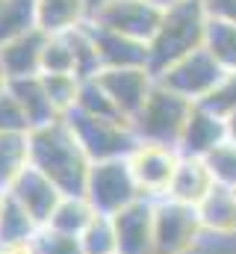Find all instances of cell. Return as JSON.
Returning <instances> with one entry per match:
<instances>
[{
  "label": "cell",
  "instance_id": "5",
  "mask_svg": "<svg viewBox=\"0 0 236 254\" xmlns=\"http://www.w3.org/2000/svg\"><path fill=\"white\" fill-rule=\"evenodd\" d=\"M225 77H228V71L219 65V60L207 48H201V51H192L189 57L177 60L163 74H157V83L192 104H204L222 86Z\"/></svg>",
  "mask_w": 236,
  "mask_h": 254
},
{
  "label": "cell",
  "instance_id": "10",
  "mask_svg": "<svg viewBox=\"0 0 236 254\" xmlns=\"http://www.w3.org/2000/svg\"><path fill=\"white\" fill-rule=\"evenodd\" d=\"M98 83L104 86L118 113L127 122H133V116L145 107L148 95L154 92L157 77L151 74V68H110L98 74Z\"/></svg>",
  "mask_w": 236,
  "mask_h": 254
},
{
  "label": "cell",
  "instance_id": "6",
  "mask_svg": "<svg viewBox=\"0 0 236 254\" xmlns=\"http://www.w3.org/2000/svg\"><path fill=\"white\" fill-rule=\"evenodd\" d=\"M204 237L198 207L175 198L154 201V254H189Z\"/></svg>",
  "mask_w": 236,
  "mask_h": 254
},
{
  "label": "cell",
  "instance_id": "38",
  "mask_svg": "<svg viewBox=\"0 0 236 254\" xmlns=\"http://www.w3.org/2000/svg\"><path fill=\"white\" fill-rule=\"evenodd\" d=\"M154 3H160V6H169V3H175V0H154Z\"/></svg>",
  "mask_w": 236,
  "mask_h": 254
},
{
  "label": "cell",
  "instance_id": "34",
  "mask_svg": "<svg viewBox=\"0 0 236 254\" xmlns=\"http://www.w3.org/2000/svg\"><path fill=\"white\" fill-rule=\"evenodd\" d=\"M225 122H228V139H231V142H236V110L225 116Z\"/></svg>",
  "mask_w": 236,
  "mask_h": 254
},
{
  "label": "cell",
  "instance_id": "30",
  "mask_svg": "<svg viewBox=\"0 0 236 254\" xmlns=\"http://www.w3.org/2000/svg\"><path fill=\"white\" fill-rule=\"evenodd\" d=\"M30 252L33 254H83V249H80V240H77V237L59 234L54 228L42 225L39 234H36L33 243H30Z\"/></svg>",
  "mask_w": 236,
  "mask_h": 254
},
{
  "label": "cell",
  "instance_id": "33",
  "mask_svg": "<svg viewBox=\"0 0 236 254\" xmlns=\"http://www.w3.org/2000/svg\"><path fill=\"white\" fill-rule=\"evenodd\" d=\"M204 6H207L210 18L236 24V0H204Z\"/></svg>",
  "mask_w": 236,
  "mask_h": 254
},
{
  "label": "cell",
  "instance_id": "28",
  "mask_svg": "<svg viewBox=\"0 0 236 254\" xmlns=\"http://www.w3.org/2000/svg\"><path fill=\"white\" fill-rule=\"evenodd\" d=\"M216 187H225V190H236V142H222L216 151H210L204 157Z\"/></svg>",
  "mask_w": 236,
  "mask_h": 254
},
{
  "label": "cell",
  "instance_id": "35",
  "mask_svg": "<svg viewBox=\"0 0 236 254\" xmlns=\"http://www.w3.org/2000/svg\"><path fill=\"white\" fill-rule=\"evenodd\" d=\"M83 3H86V9H89V18H92V15H95V12H98L104 3H110V0H83Z\"/></svg>",
  "mask_w": 236,
  "mask_h": 254
},
{
  "label": "cell",
  "instance_id": "37",
  "mask_svg": "<svg viewBox=\"0 0 236 254\" xmlns=\"http://www.w3.org/2000/svg\"><path fill=\"white\" fill-rule=\"evenodd\" d=\"M6 83H9V80H6V74H3V68H0V92L6 89Z\"/></svg>",
  "mask_w": 236,
  "mask_h": 254
},
{
  "label": "cell",
  "instance_id": "8",
  "mask_svg": "<svg viewBox=\"0 0 236 254\" xmlns=\"http://www.w3.org/2000/svg\"><path fill=\"white\" fill-rule=\"evenodd\" d=\"M163 12H166V6H160L154 0H110L89 21L101 30H110V33L148 45L163 21Z\"/></svg>",
  "mask_w": 236,
  "mask_h": 254
},
{
  "label": "cell",
  "instance_id": "31",
  "mask_svg": "<svg viewBox=\"0 0 236 254\" xmlns=\"http://www.w3.org/2000/svg\"><path fill=\"white\" fill-rule=\"evenodd\" d=\"M0 133H30V125L9 89L0 92Z\"/></svg>",
  "mask_w": 236,
  "mask_h": 254
},
{
  "label": "cell",
  "instance_id": "15",
  "mask_svg": "<svg viewBox=\"0 0 236 254\" xmlns=\"http://www.w3.org/2000/svg\"><path fill=\"white\" fill-rule=\"evenodd\" d=\"M92 36H95L101 71H110V68H148V45L145 42H136V39L118 36V33H110V30H101L95 24H92Z\"/></svg>",
  "mask_w": 236,
  "mask_h": 254
},
{
  "label": "cell",
  "instance_id": "4",
  "mask_svg": "<svg viewBox=\"0 0 236 254\" xmlns=\"http://www.w3.org/2000/svg\"><path fill=\"white\" fill-rule=\"evenodd\" d=\"M65 125L71 127L74 139L80 142V148L86 151V157L92 163L121 160L136 148L133 127H130V122H121V119H95V116L71 110L65 116Z\"/></svg>",
  "mask_w": 236,
  "mask_h": 254
},
{
  "label": "cell",
  "instance_id": "14",
  "mask_svg": "<svg viewBox=\"0 0 236 254\" xmlns=\"http://www.w3.org/2000/svg\"><path fill=\"white\" fill-rule=\"evenodd\" d=\"M48 36L42 30H30L6 45H0V68L6 80H21V77H39L42 74V51H45Z\"/></svg>",
  "mask_w": 236,
  "mask_h": 254
},
{
  "label": "cell",
  "instance_id": "20",
  "mask_svg": "<svg viewBox=\"0 0 236 254\" xmlns=\"http://www.w3.org/2000/svg\"><path fill=\"white\" fill-rule=\"evenodd\" d=\"M39 222L18 204L6 195L3 201V210H0V252L3 249H18V246H30L33 237L39 234Z\"/></svg>",
  "mask_w": 236,
  "mask_h": 254
},
{
  "label": "cell",
  "instance_id": "11",
  "mask_svg": "<svg viewBox=\"0 0 236 254\" xmlns=\"http://www.w3.org/2000/svg\"><path fill=\"white\" fill-rule=\"evenodd\" d=\"M118 254H154V198H136L113 216Z\"/></svg>",
  "mask_w": 236,
  "mask_h": 254
},
{
  "label": "cell",
  "instance_id": "21",
  "mask_svg": "<svg viewBox=\"0 0 236 254\" xmlns=\"http://www.w3.org/2000/svg\"><path fill=\"white\" fill-rule=\"evenodd\" d=\"M95 216H101L86 195H62L54 210V216L48 219V228H54L59 234H68V237H80L92 222Z\"/></svg>",
  "mask_w": 236,
  "mask_h": 254
},
{
  "label": "cell",
  "instance_id": "17",
  "mask_svg": "<svg viewBox=\"0 0 236 254\" xmlns=\"http://www.w3.org/2000/svg\"><path fill=\"white\" fill-rule=\"evenodd\" d=\"M6 89H9L12 98L18 101V107H21V113H24V119H27L30 130L45 127V125H51V122H57L59 119V113L54 110V104H51V98H48V89H45L42 74H39V77L9 80Z\"/></svg>",
  "mask_w": 236,
  "mask_h": 254
},
{
  "label": "cell",
  "instance_id": "27",
  "mask_svg": "<svg viewBox=\"0 0 236 254\" xmlns=\"http://www.w3.org/2000/svg\"><path fill=\"white\" fill-rule=\"evenodd\" d=\"M42 80H45V89H48L54 110L59 113V119H65L77 104L80 77H74V74H42Z\"/></svg>",
  "mask_w": 236,
  "mask_h": 254
},
{
  "label": "cell",
  "instance_id": "1",
  "mask_svg": "<svg viewBox=\"0 0 236 254\" xmlns=\"http://www.w3.org/2000/svg\"><path fill=\"white\" fill-rule=\"evenodd\" d=\"M30 166L57 184L62 195H83L92 160L74 139L65 119L30 130Z\"/></svg>",
  "mask_w": 236,
  "mask_h": 254
},
{
  "label": "cell",
  "instance_id": "7",
  "mask_svg": "<svg viewBox=\"0 0 236 254\" xmlns=\"http://www.w3.org/2000/svg\"><path fill=\"white\" fill-rule=\"evenodd\" d=\"M83 195L89 198V204L101 216H116L118 210H124L136 198H145L139 192V187H136V181H133V172L127 166V157L92 163L89 178H86V187H83Z\"/></svg>",
  "mask_w": 236,
  "mask_h": 254
},
{
  "label": "cell",
  "instance_id": "36",
  "mask_svg": "<svg viewBox=\"0 0 236 254\" xmlns=\"http://www.w3.org/2000/svg\"><path fill=\"white\" fill-rule=\"evenodd\" d=\"M0 254H33V252H30V246H18V249H3Z\"/></svg>",
  "mask_w": 236,
  "mask_h": 254
},
{
  "label": "cell",
  "instance_id": "22",
  "mask_svg": "<svg viewBox=\"0 0 236 254\" xmlns=\"http://www.w3.org/2000/svg\"><path fill=\"white\" fill-rule=\"evenodd\" d=\"M27 166H30V133H0V190H9Z\"/></svg>",
  "mask_w": 236,
  "mask_h": 254
},
{
  "label": "cell",
  "instance_id": "13",
  "mask_svg": "<svg viewBox=\"0 0 236 254\" xmlns=\"http://www.w3.org/2000/svg\"><path fill=\"white\" fill-rule=\"evenodd\" d=\"M6 195H9L12 201H18L39 225H48V219L54 216L59 198H62V192L57 190V184H54L51 178H45V175H42L39 169H33V166H27V169L21 172V178L6 190Z\"/></svg>",
  "mask_w": 236,
  "mask_h": 254
},
{
  "label": "cell",
  "instance_id": "3",
  "mask_svg": "<svg viewBox=\"0 0 236 254\" xmlns=\"http://www.w3.org/2000/svg\"><path fill=\"white\" fill-rule=\"evenodd\" d=\"M192 101L175 95L172 89L166 86H154V92L148 95L145 107L133 116V133H136V142H151V145H166V148H177L180 136H183V127L189 122V113H192Z\"/></svg>",
  "mask_w": 236,
  "mask_h": 254
},
{
  "label": "cell",
  "instance_id": "19",
  "mask_svg": "<svg viewBox=\"0 0 236 254\" xmlns=\"http://www.w3.org/2000/svg\"><path fill=\"white\" fill-rule=\"evenodd\" d=\"M198 219L204 234L213 237H236V190L216 187L201 204H198Z\"/></svg>",
  "mask_w": 236,
  "mask_h": 254
},
{
  "label": "cell",
  "instance_id": "23",
  "mask_svg": "<svg viewBox=\"0 0 236 254\" xmlns=\"http://www.w3.org/2000/svg\"><path fill=\"white\" fill-rule=\"evenodd\" d=\"M39 30L36 27V0H3L0 3V45Z\"/></svg>",
  "mask_w": 236,
  "mask_h": 254
},
{
  "label": "cell",
  "instance_id": "24",
  "mask_svg": "<svg viewBox=\"0 0 236 254\" xmlns=\"http://www.w3.org/2000/svg\"><path fill=\"white\" fill-rule=\"evenodd\" d=\"M74 110L77 113H86V116H95V119H121V122H127L116 110V104L110 101V95L104 92V86L98 83V77L80 80V92H77Z\"/></svg>",
  "mask_w": 236,
  "mask_h": 254
},
{
  "label": "cell",
  "instance_id": "39",
  "mask_svg": "<svg viewBox=\"0 0 236 254\" xmlns=\"http://www.w3.org/2000/svg\"><path fill=\"white\" fill-rule=\"evenodd\" d=\"M3 201H6V192L0 190V210H3Z\"/></svg>",
  "mask_w": 236,
  "mask_h": 254
},
{
  "label": "cell",
  "instance_id": "32",
  "mask_svg": "<svg viewBox=\"0 0 236 254\" xmlns=\"http://www.w3.org/2000/svg\"><path fill=\"white\" fill-rule=\"evenodd\" d=\"M204 107H210L213 113H219V116H228V113H234L236 110V74H228L225 80H222V86L204 101Z\"/></svg>",
  "mask_w": 236,
  "mask_h": 254
},
{
  "label": "cell",
  "instance_id": "16",
  "mask_svg": "<svg viewBox=\"0 0 236 254\" xmlns=\"http://www.w3.org/2000/svg\"><path fill=\"white\" fill-rule=\"evenodd\" d=\"M216 190V181L204 163V157H180L177 163V172L172 178V187L166 198H175L180 204H192L198 207L210 192Z\"/></svg>",
  "mask_w": 236,
  "mask_h": 254
},
{
  "label": "cell",
  "instance_id": "26",
  "mask_svg": "<svg viewBox=\"0 0 236 254\" xmlns=\"http://www.w3.org/2000/svg\"><path fill=\"white\" fill-rule=\"evenodd\" d=\"M83 254H118V237L113 216H95V222L77 237Z\"/></svg>",
  "mask_w": 236,
  "mask_h": 254
},
{
  "label": "cell",
  "instance_id": "25",
  "mask_svg": "<svg viewBox=\"0 0 236 254\" xmlns=\"http://www.w3.org/2000/svg\"><path fill=\"white\" fill-rule=\"evenodd\" d=\"M204 48L219 60V65H222L228 74H236V24L210 18L207 45H204Z\"/></svg>",
  "mask_w": 236,
  "mask_h": 254
},
{
  "label": "cell",
  "instance_id": "29",
  "mask_svg": "<svg viewBox=\"0 0 236 254\" xmlns=\"http://www.w3.org/2000/svg\"><path fill=\"white\" fill-rule=\"evenodd\" d=\"M42 74H74V51L68 36H48L45 51H42Z\"/></svg>",
  "mask_w": 236,
  "mask_h": 254
},
{
  "label": "cell",
  "instance_id": "2",
  "mask_svg": "<svg viewBox=\"0 0 236 254\" xmlns=\"http://www.w3.org/2000/svg\"><path fill=\"white\" fill-rule=\"evenodd\" d=\"M210 30V12L204 0H175L166 6L163 21L148 42V68L151 74H163L177 60L189 57L192 51H201L207 45Z\"/></svg>",
  "mask_w": 236,
  "mask_h": 254
},
{
  "label": "cell",
  "instance_id": "40",
  "mask_svg": "<svg viewBox=\"0 0 236 254\" xmlns=\"http://www.w3.org/2000/svg\"><path fill=\"white\" fill-rule=\"evenodd\" d=\"M0 3H3V0H0Z\"/></svg>",
  "mask_w": 236,
  "mask_h": 254
},
{
  "label": "cell",
  "instance_id": "12",
  "mask_svg": "<svg viewBox=\"0 0 236 254\" xmlns=\"http://www.w3.org/2000/svg\"><path fill=\"white\" fill-rule=\"evenodd\" d=\"M222 142H228V122L225 116L213 113L204 104H195L189 113V122L183 127V136L177 142L180 157H207Z\"/></svg>",
  "mask_w": 236,
  "mask_h": 254
},
{
  "label": "cell",
  "instance_id": "18",
  "mask_svg": "<svg viewBox=\"0 0 236 254\" xmlns=\"http://www.w3.org/2000/svg\"><path fill=\"white\" fill-rule=\"evenodd\" d=\"M89 21L83 0H36V27L45 36H62Z\"/></svg>",
  "mask_w": 236,
  "mask_h": 254
},
{
  "label": "cell",
  "instance_id": "9",
  "mask_svg": "<svg viewBox=\"0 0 236 254\" xmlns=\"http://www.w3.org/2000/svg\"><path fill=\"white\" fill-rule=\"evenodd\" d=\"M180 163V151L166 145H151V142H136V148L127 154V166L133 172V181L145 198H166L172 178Z\"/></svg>",
  "mask_w": 236,
  "mask_h": 254
}]
</instances>
